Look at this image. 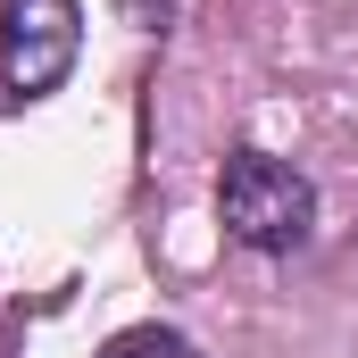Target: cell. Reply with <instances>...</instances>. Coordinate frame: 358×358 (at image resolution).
Instances as JSON below:
<instances>
[{"mask_svg": "<svg viewBox=\"0 0 358 358\" xmlns=\"http://www.w3.org/2000/svg\"><path fill=\"white\" fill-rule=\"evenodd\" d=\"M100 358H200V342L176 334V325H125V334L100 342Z\"/></svg>", "mask_w": 358, "mask_h": 358, "instance_id": "3957f363", "label": "cell"}, {"mask_svg": "<svg viewBox=\"0 0 358 358\" xmlns=\"http://www.w3.org/2000/svg\"><path fill=\"white\" fill-rule=\"evenodd\" d=\"M217 225L259 250V259H283L317 234V183L300 176L292 159H267V150H234L225 176H217Z\"/></svg>", "mask_w": 358, "mask_h": 358, "instance_id": "6da1fadb", "label": "cell"}, {"mask_svg": "<svg viewBox=\"0 0 358 358\" xmlns=\"http://www.w3.org/2000/svg\"><path fill=\"white\" fill-rule=\"evenodd\" d=\"M84 50V0H0V76L8 92L42 100L67 84Z\"/></svg>", "mask_w": 358, "mask_h": 358, "instance_id": "7a4b0ae2", "label": "cell"}]
</instances>
